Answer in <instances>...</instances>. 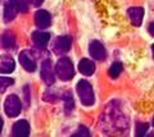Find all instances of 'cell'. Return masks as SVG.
Segmentation results:
<instances>
[{
    "instance_id": "cell-24",
    "label": "cell",
    "mask_w": 154,
    "mask_h": 137,
    "mask_svg": "<svg viewBox=\"0 0 154 137\" xmlns=\"http://www.w3.org/2000/svg\"><path fill=\"white\" fill-rule=\"evenodd\" d=\"M3 130V119H2V117H0V132H2Z\"/></svg>"
},
{
    "instance_id": "cell-18",
    "label": "cell",
    "mask_w": 154,
    "mask_h": 137,
    "mask_svg": "<svg viewBox=\"0 0 154 137\" xmlns=\"http://www.w3.org/2000/svg\"><path fill=\"white\" fill-rule=\"evenodd\" d=\"M13 79L8 78V77H0V94L3 91H5V88L9 87L11 85H13Z\"/></svg>"
},
{
    "instance_id": "cell-13",
    "label": "cell",
    "mask_w": 154,
    "mask_h": 137,
    "mask_svg": "<svg viewBox=\"0 0 154 137\" xmlns=\"http://www.w3.org/2000/svg\"><path fill=\"white\" fill-rule=\"evenodd\" d=\"M16 68V63L12 56L3 55L0 58V73H11Z\"/></svg>"
},
{
    "instance_id": "cell-1",
    "label": "cell",
    "mask_w": 154,
    "mask_h": 137,
    "mask_svg": "<svg viewBox=\"0 0 154 137\" xmlns=\"http://www.w3.org/2000/svg\"><path fill=\"white\" fill-rule=\"evenodd\" d=\"M76 90H77V94H79V97H80L81 103H82L85 106H91L95 103V96H94L93 87H91V85L88 81L81 79V81L77 83Z\"/></svg>"
},
{
    "instance_id": "cell-9",
    "label": "cell",
    "mask_w": 154,
    "mask_h": 137,
    "mask_svg": "<svg viewBox=\"0 0 154 137\" xmlns=\"http://www.w3.org/2000/svg\"><path fill=\"white\" fill-rule=\"evenodd\" d=\"M35 23L38 28H48L51 25V17L46 10H37L35 14Z\"/></svg>"
},
{
    "instance_id": "cell-23",
    "label": "cell",
    "mask_w": 154,
    "mask_h": 137,
    "mask_svg": "<svg viewBox=\"0 0 154 137\" xmlns=\"http://www.w3.org/2000/svg\"><path fill=\"white\" fill-rule=\"evenodd\" d=\"M148 31H149V34H150L152 36H154V23H152L150 26H149V28H148Z\"/></svg>"
},
{
    "instance_id": "cell-16",
    "label": "cell",
    "mask_w": 154,
    "mask_h": 137,
    "mask_svg": "<svg viewBox=\"0 0 154 137\" xmlns=\"http://www.w3.org/2000/svg\"><path fill=\"white\" fill-rule=\"evenodd\" d=\"M63 101H64V109L67 113H71L75 108V101L73 97H72V94L69 91H67L63 95Z\"/></svg>"
},
{
    "instance_id": "cell-5",
    "label": "cell",
    "mask_w": 154,
    "mask_h": 137,
    "mask_svg": "<svg viewBox=\"0 0 154 137\" xmlns=\"http://www.w3.org/2000/svg\"><path fill=\"white\" fill-rule=\"evenodd\" d=\"M89 53L93 56V59H95V60H104L105 56H107V51H105V48L103 46V44L96 40L90 42Z\"/></svg>"
},
{
    "instance_id": "cell-3",
    "label": "cell",
    "mask_w": 154,
    "mask_h": 137,
    "mask_svg": "<svg viewBox=\"0 0 154 137\" xmlns=\"http://www.w3.org/2000/svg\"><path fill=\"white\" fill-rule=\"evenodd\" d=\"M4 110H5L8 117H17L22 110L21 100L18 99V96L9 95L5 99V103H4Z\"/></svg>"
},
{
    "instance_id": "cell-15",
    "label": "cell",
    "mask_w": 154,
    "mask_h": 137,
    "mask_svg": "<svg viewBox=\"0 0 154 137\" xmlns=\"http://www.w3.org/2000/svg\"><path fill=\"white\" fill-rule=\"evenodd\" d=\"M2 45L4 46L5 49H12L16 46V37H14L13 34H11L9 31L4 32L3 36H2Z\"/></svg>"
},
{
    "instance_id": "cell-4",
    "label": "cell",
    "mask_w": 154,
    "mask_h": 137,
    "mask_svg": "<svg viewBox=\"0 0 154 137\" xmlns=\"http://www.w3.org/2000/svg\"><path fill=\"white\" fill-rule=\"evenodd\" d=\"M19 10L18 0H5L4 4V21L11 22L16 18L17 13Z\"/></svg>"
},
{
    "instance_id": "cell-7",
    "label": "cell",
    "mask_w": 154,
    "mask_h": 137,
    "mask_svg": "<svg viewBox=\"0 0 154 137\" xmlns=\"http://www.w3.org/2000/svg\"><path fill=\"white\" fill-rule=\"evenodd\" d=\"M19 63L28 72H33L36 69V62L33 59L31 51H28V50H25L19 54Z\"/></svg>"
},
{
    "instance_id": "cell-25",
    "label": "cell",
    "mask_w": 154,
    "mask_h": 137,
    "mask_svg": "<svg viewBox=\"0 0 154 137\" xmlns=\"http://www.w3.org/2000/svg\"><path fill=\"white\" fill-rule=\"evenodd\" d=\"M152 53H153V58H154V44L152 45Z\"/></svg>"
},
{
    "instance_id": "cell-8",
    "label": "cell",
    "mask_w": 154,
    "mask_h": 137,
    "mask_svg": "<svg viewBox=\"0 0 154 137\" xmlns=\"http://www.w3.org/2000/svg\"><path fill=\"white\" fill-rule=\"evenodd\" d=\"M41 78L46 85H53L55 81L54 73L51 69V63L50 60H44L41 64Z\"/></svg>"
},
{
    "instance_id": "cell-26",
    "label": "cell",
    "mask_w": 154,
    "mask_h": 137,
    "mask_svg": "<svg viewBox=\"0 0 154 137\" xmlns=\"http://www.w3.org/2000/svg\"><path fill=\"white\" fill-rule=\"evenodd\" d=\"M152 126L154 127V117H153V119H152Z\"/></svg>"
},
{
    "instance_id": "cell-17",
    "label": "cell",
    "mask_w": 154,
    "mask_h": 137,
    "mask_svg": "<svg viewBox=\"0 0 154 137\" xmlns=\"http://www.w3.org/2000/svg\"><path fill=\"white\" fill-rule=\"evenodd\" d=\"M122 69H123V65H122V63H119V62H116V63H113L112 65H110L109 70H108L109 77H110V78H117L118 76L121 74Z\"/></svg>"
},
{
    "instance_id": "cell-20",
    "label": "cell",
    "mask_w": 154,
    "mask_h": 137,
    "mask_svg": "<svg viewBox=\"0 0 154 137\" xmlns=\"http://www.w3.org/2000/svg\"><path fill=\"white\" fill-rule=\"evenodd\" d=\"M72 136H73V137H80V136L88 137V136H90V133H89V131H88V128H86V127L80 126V127H79V130H77Z\"/></svg>"
},
{
    "instance_id": "cell-14",
    "label": "cell",
    "mask_w": 154,
    "mask_h": 137,
    "mask_svg": "<svg viewBox=\"0 0 154 137\" xmlns=\"http://www.w3.org/2000/svg\"><path fill=\"white\" fill-rule=\"evenodd\" d=\"M79 69L84 76H91L95 72V64L89 59H81L79 63Z\"/></svg>"
},
{
    "instance_id": "cell-19",
    "label": "cell",
    "mask_w": 154,
    "mask_h": 137,
    "mask_svg": "<svg viewBox=\"0 0 154 137\" xmlns=\"http://www.w3.org/2000/svg\"><path fill=\"white\" fill-rule=\"evenodd\" d=\"M148 131V124L146 123H137L136 124V130H135V133L136 136H144Z\"/></svg>"
},
{
    "instance_id": "cell-6",
    "label": "cell",
    "mask_w": 154,
    "mask_h": 137,
    "mask_svg": "<svg viewBox=\"0 0 154 137\" xmlns=\"http://www.w3.org/2000/svg\"><path fill=\"white\" fill-rule=\"evenodd\" d=\"M71 44H72V40H71V37H68V36L57 37L55 41H54V51L57 54L68 53L69 49H71Z\"/></svg>"
},
{
    "instance_id": "cell-12",
    "label": "cell",
    "mask_w": 154,
    "mask_h": 137,
    "mask_svg": "<svg viewBox=\"0 0 154 137\" xmlns=\"http://www.w3.org/2000/svg\"><path fill=\"white\" fill-rule=\"evenodd\" d=\"M128 17L131 19L132 25L139 27L143 22V17H144V9L140 7H134V8H130L128 9Z\"/></svg>"
},
{
    "instance_id": "cell-10",
    "label": "cell",
    "mask_w": 154,
    "mask_h": 137,
    "mask_svg": "<svg viewBox=\"0 0 154 137\" xmlns=\"http://www.w3.org/2000/svg\"><path fill=\"white\" fill-rule=\"evenodd\" d=\"M13 136L14 137H27L30 135V124L27 121H18L13 126Z\"/></svg>"
},
{
    "instance_id": "cell-22",
    "label": "cell",
    "mask_w": 154,
    "mask_h": 137,
    "mask_svg": "<svg viewBox=\"0 0 154 137\" xmlns=\"http://www.w3.org/2000/svg\"><path fill=\"white\" fill-rule=\"evenodd\" d=\"M42 1H44V0H30V3L32 4L33 7H38V5H41Z\"/></svg>"
},
{
    "instance_id": "cell-21",
    "label": "cell",
    "mask_w": 154,
    "mask_h": 137,
    "mask_svg": "<svg viewBox=\"0 0 154 137\" xmlns=\"http://www.w3.org/2000/svg\"><path fill=\"white\" fill-rule=\"evenodd\" d=\"M18 7L21 12H25L27 9V7H25V0H18Z\"/></svg>"
},
{
    "instance_id": "cell-2",
    "label": "cell",
    "mask_w": 154,
    "mask_h": 137,
    "mask_svg": "<svg viewBox=\"0 0 154 137\" xmlns=\"http://www.w3.org/2000/svg\"><path fill=\"white\" fill-rule=\"evenodd\" d=\"M55 73L62 81H69L75 76V68L69 58H60L55 65Z\"/></svg>"
},
{
    "instance_id": "cell-11",
    "label": "cell",
    "mask_w": 154,
    "mask_h": 137,
    "mask_svg": "<svg viewBox=\"0 0 154 137\" xmlns=\"http://www.w3.org/2000/svg\"><path fill=\"white\" fill-rule=\"evenodd\" d=\"M32 40L35 42V45L40 49H45L48 44H49V40H50V34L48 32H40V31H36L32 34Z\"/></svg>"
}]
</instances>
